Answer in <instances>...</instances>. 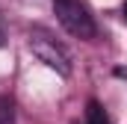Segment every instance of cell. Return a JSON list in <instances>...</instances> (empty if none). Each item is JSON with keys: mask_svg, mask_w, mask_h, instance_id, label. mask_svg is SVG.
I'll return each mask as SVG.
<instances>
[{"mask_svg": "<svg viewBox=\"0 0 127 124\" xmlns=\"http://www.w3.org/2000/svg\"><path fill=\"white\" fill-rule=\"evenodd\" d=\"M53 12H56V21L74 38H86L89 41V38L97 35L95 15H92L86 0H53Z\"/></svg>", "mask_w": 127, "mask_h": 124, "instance_id": "1", "label": "cell"}, {"mask_svg": "<svg viewBox=\"0 0 127 124\" xmlns=\"http://www.w3.org/2000/svg\"><path fill=\"white\" fill-rule=\"evenodd\" d=\"M30 50L44 62L47 68H53L56 74H62V77L71 74V53L65 50L56 38H50V35H44V32H32L30 35Z\"/></svg>", "mask_w": 127, "mask_h": 124, "instance_id": "2", "label": "cell"}, {"mask_svg": "<svg viewBox=\"0 0 127 124\" xmlns=\"http://www.w3.org/2000/svg\"><path fill=\"white\" fill-rule=\"evenodd\" d=\"M86 124H109L103 106H100L97 100H89V106H86Z\"/></svg>", "mask_w": 127, "mask_h": 124, "instance_id": "3", "label": "cell"}, {"mask_svg": "<svg viewBox=\"0 0 127 124\" xmlns=\"http://www.w3.org/2000/svg\"><path fill=\"white\" fill-rule=\"evenodd\" d=\"M6 44V18L0 15V47Z\"/></svg>", "mask_w": 127, "mask_h": 124, "instance_id": "4", "label": "cell"}, {"mask_svg": "<svg viewBox=\"0 0 127 124\" xmlns=\"http://www.w3.org/2000/svg\"><path fill=\"white\" fill-rule=\"evenodd\" d=\"M124 21H127V3H124Z\"/></svg>", "mask_w": 127, "mask_h": 124, "instance_id": "5", "label": "cell"}]
</instances>
